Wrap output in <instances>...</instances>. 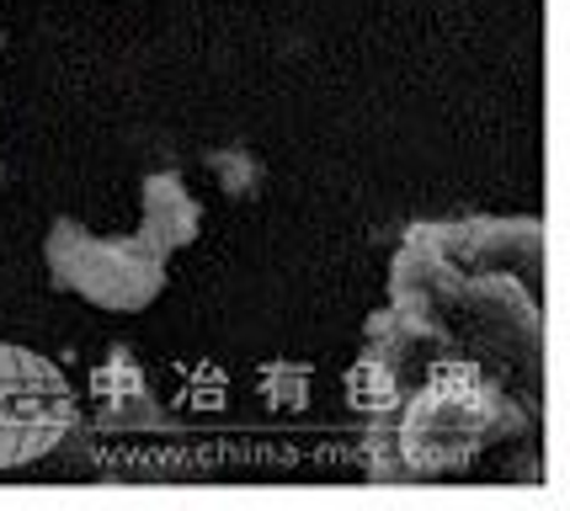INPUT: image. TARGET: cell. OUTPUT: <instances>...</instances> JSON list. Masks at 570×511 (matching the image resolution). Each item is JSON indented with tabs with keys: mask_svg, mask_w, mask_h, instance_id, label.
<instances>
[{
	"mask_svg": "<svg viewBox=\"0 0 570 511\" xmlns=\"http://www.w3.org/2000/svg\"><path fill=\"white\" fill-rule=\"evenodd\" d=\"M379 357H459L544 411V219L411 224L390 309L368 320Z\"/></svg>",
	"mask_w": 570,
	"mask_h": 511,
	"instance_id": "cell-1",
	"label": "cell"
},
{
	"mask_svg": "<svg viewBox=\"0 0 570 511\" xmlns=\"http://www.w3.org/2000/svg\"><path fill=\"white\" fill-rule=\"evenodd\" d=\"M379 357V352H368ZM395 400L368 415L373 480H464L501 442L539 432L544 411L522 405L518 394L485 367L459 357H379Z\"/></svg>",
	"mask_w": 570,
	"mask_h": 511,
	"instance_id": "cell-2",
	"label": "cell"
},
{
	"mask_svg": "<svg viewBox=\"0 0 570 511\" xmlns=\"http://www.w3.org/2000/svg\"><path fill=\"white\" fill-rule=\"evenodd\" d=\"M49 283L112 315H139L166 293V250L145 235H91L80 219H53L43 240Z\"/></svg>",
	"mask_w": 570,
	"mask_h": 511,
	"instance_id": "cell-3",
	"label": "cell"
},
{
	"mask_svg": "<svg viewBox=\"0 0 570 511\" xmlns=\"http://www.w3.org/2000/svg\"><path fill=\"white\" fill-rule=\"evenodd\" d=\"M70 432H75L70 379L49 357L0 341V474L49 459Z\"/></svg>",
	"mask_w": 570,
	"mask_h": 511,
	"instance_id": "cell-4",
	"label": "cell"
},
{
	"mask_svg": "<svg viewBox=\"0 0 570 511\" xmlns=\"http://www.w3.org/2000/svg\"><path fill=\"white\" fill-rule=\"evenodd\" d=\"M139 208H145V224H139V235H145L155 250H187V245L198 240L203 229V203L187 193V181L171 176V170H155L139 181Z\"/></svg>",
	"mask_w": 570,
	"mask_h": 511,
	"instance_id": "cell-5",
	"label": "cell"
},
{
	"mask_svg": "<svg viewBox=\"0 0 570 511\" xmlns=\"http://www.w3.org/2000/svg\"><path fill=\"white\" fill-rule=\"evenodd\" d=\"M203 166H208L214 187H219L229 203H250V197H262V187H267V166H262L246 145L208 149V155H203Z\"/></svg>",
	"mask_w": 570,
	"mask_h": 511,
	"instance_id": "cell-6",
	"label": "cell"
}]
</instances>
